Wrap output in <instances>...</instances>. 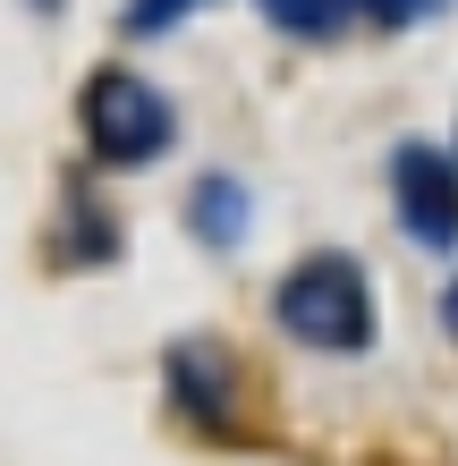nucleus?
Wrapping results in <instances>:
<instances>
[{
	"mask_svg": "<svg viewBox=\"0 0 458 466\" xmlns=\"http://www.w3.org/2000/svg\"><path fill=\"white\" fill-rule=\"evenodd\" d=\"M272 314H280V331L298 348H322V356H357L373 339V289H365V271L348 255H306L280 280Z\"/></svg>",
	"mask_w": 458,
	"mask_h": 466,
	"instance_id": "nucleus-1",
	"label": "nucleus"
},
{
	"mask_svg": "<svg viewBox=\"0 0 458 466\" xmlns=\"http://www.w3.org/2000/svg\"><path fill=\"white\" fill-rule=\"evenodd\" d=\"M76 127H86V153L102 161V170H137V161L170 153V102H161L145 76H127V68H102L86 86Z\"/></svg>",
	"mask_w": 458,
	"mask_h": 466,
	"instance_id": "nucleus-2",
	"label": "nucleus"
},
{
	"mask_svg": "<svg viewBox=\"0 0 458 466\" xmlns=\"http://www.w3.org/2000/svg\"><path fill=\"white\" fill-rule=\"evenodd\" d=\"M391 196L416 246H458V161L433 145H408L391 161Z\"/></svg>",
	"mask_w": 458,
	"mask_h": 466,
	"instance_id": "nucleus-3",
	"label": "nucleus"
},
{
	"mask_svg": "<svg viewBox=\"0 0 458 466\" xmlns=\"http://www.w3.org/2000/svg\"><path fill=\"white\" fill-rule=\"evenodd\" d=\"M263 17L298 43H340L357 25H382V0H263Z\"/></svg>",
	"mask_w": 458,
	"mask_h": 466,
	"instance_id": "nucleus-4",
	"label": "nucleus"
},
{
	"mask_svg": "<svg viewBox=\"0 0 458 466\" xmlns=\"http://www.w3.org/2000/svg\"><path fill=\"white\" fill-rule=\"evenodd\" d=\"M187 221H196L204 246H238L247 238V187L238 178H204L196 196H187Z\"/></svg>",
	"mask_w": 458,
	"mask_h": 466,
	"instance_id": "nucleus-5",
	"label": "nucleus"
},
{
	"mask_svg": "<svg viewBox=\"0 0 458 466\" xmlns=\"http://www.w3.org/2000/svg\"><path fill=\"white\" fill-rule=\"evenodd\" d=\"M178 9H196V0H127V35H153V25H170Z\"/></svg>",
	"mask_w": 458,
	"mask_h": 466,
	"instance_id": "nucleus-6",
	"label": "nucleus"
},
{
	"mask_svg": "<svg viewBox=\"0 0 458 466\" xmlns=\"http://www.w3.org/2000/svg\"><path fill=\"white\" fill-rule=\"evenodd\" d=\"M450 331H458V289H450Z\"/></svg>",
	"mask_w": 458,
	"mask_h": 466,
	"instance_id": "nucleus-7",
	"label": "nucleus"
}]
</instances>
